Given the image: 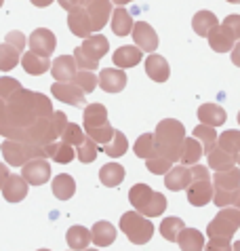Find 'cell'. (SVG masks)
I'll use <instances>...</instances> for the list:
<instances>
[{"instance_id": "53", "label": "cell", "mask_w": 240, "mask_h": 251, "mask_svg": "<svg viewBox=\"0 0 240 251\" xmlns=\"http://www.w3.org/2000/svg\"><path fill=\"white\" fill-rule=\"evenodd\" d=\"M78 4H82V0H59V6L66 11L74 9V6H78Z\"/></svg>"}, {"instance_id": "40", "label": "cell", "mask_w": 240, "mask_h": 251, "mask_svg": "<svg viewBox=\"0 0 240 251\" xmlns=\"http://www.w3.org/2000/svg\"><path fill=\"white\" fill-rule=\"evenodd\" d=\"M183 228H186V224L181 218H165L160 222V234L171 243H177V236Z\"/></svg>"}, {"instance_id": "51", "label": "cell", "mask_w": 240, "mask_h": 251, "mask_svg": "<svg viewBox=\"0 0 240 251\" xmlns=\"http://www.w3.org/2000/svg\"><path fill=\"white\" fill-rule=\"evenodd\" d=\"M6 129H9V123H6V103L4 100H0V135H4Z\"/></svg>"}, {"instance_id": "36", "label": "cell", "mask_w": 240, "mask_h": 251, "mask_svg": "<svg viewBox=\"0 0 240 251\" xmlns=\"http://www.w3.org/2000/svg\"><path fill=\"white\" fill-rule=\"evenodd\" d=\"M194 137L202 144V152H204V154H209V152L217 146V131H215V127H209V125L200 123L198 127H194Z\"/></svg>"}, {"instance_id": "32", "label": "cell", "mask_w": 240, "mask_h": 251, "mask_svg": "<svg viewBox=\"0 0 240 251\" xmlns=\"http://www.w3.org/2000/svg\"><path fill=\"white\" fill-rule=\"evenodd\" d=\"M207 156H209V165H211V169L213 171H225V169H230V167L236 165V156L230 154V152H225V150H221L219 146H215Z\"/></svg>"}, {"instance_id": "48", "label": "cell", "mask_w": 240, "mask_h": 251, "mask_svg": "<svg viewBox=\"0 0 240 251\" xmlns=\"http://www.w3.org/2000/svg\"><path fill=\"white\" fill-rule=\"evenodd\" d=\"M204 251H232L230 239H221V236H209V243L202 247Z\"/></svg>"}, {"instance_id": "16", "label": "cell", "mask_w": 240, "mask_h": 251, "mask_svg": "<svg viewBox=\"0 0 240 251\" xmlns=\"http://www.w3.org/2000/svg\"><path fill=\"white\" fill-rule=\"evenodd\" d=\"M126 74L122 70H114V68H105L101 70V74L97 76V85H99L105 93H120L126 87Z\"/></svg>"}, {"instance_id": "5", "label": "cell", "mask_w": 240, "mask_h": 251, "mask_svg": "<svg viewBox=\"0 0 240 251\" xmlns=\"http://www.w3.org/2000/svg\"><path fill=\"white\" fill-rule=\"evenodd\" d=\"M110 45L103 34H91L84 38V43L74 51V61L78 70H95L99 68V59L108 55Z\"/></svg>"}, {"instance_id": "31", "label": "cell", "mask_w": 240, "mask_h": 251, "mask_svg": "<svg viewBox=\"0 0 240 251\" xmlns=\"http://www.w3.org/2000/svg\"><path fill=\"white\" fill-rule=\"evenodd\" d=\"M133 17L131 13L122 9V6H118L116 11H112V30H114L116 36H126V34H131V27H133Z\"/></svg>"}, {"instance_id": "59", "label": "cell", "mask_w": 240, "mask_h": 251, "mask_svg": "<svg viewBox=\"0 0 240 251\" xmlns=\"http://www.w3.org/2000/svg\"><path fill=\"white\" fill-rule=\"evenodd\" d=\"M236 165L240 167V152H238V154H236Z\"/></svg>"}, {"instance_id": "43", "label": "cell", "mask_w": 240, "mask_h": 251, "mask_svg": "<svg viewBox=\"0 0 240 251\" xmlns=\"http://www.w3.org/2000/svg\"><path fill=\"white\" fill-rule=\"evenodd\" d=\"M135 154L139 158H152L156 156V150H154V133H144L141 137H137L135 142Z\"/></svg>"}, {"instance_id": "4", "label": "cell", "mask_w": 240, "mask_h": 251, "mask_svg": "<svg viewBox=\"0 0 240 251\" xmlns=\"http://www.w3.org/2000/svg\"><path fill=\"white\" fill-rule=\"evenodd\" d=\"M240 190V167L234 165L225 171H215L213 176V203L217 207L234 205Z\"/></svg>"}, {"instance_id": "55", "label": "cell", "mask_w": 240, "mask_h": 251, "mask_svg": "<svg viewBox=\"0 0 240 251\" xmlns=\"http://www.w3.org/2000/svg\"><path fill=\"white\" fill-rule=\"evenodd\" d=\"M30 2H32L34 6H40V9H42V6H48L51 2H55V0H30Z\"/></svg>"}, {"instance_id": "47", "label": "cell", "mask_w": 240, "mask_h": 251, "mask_svg": "<svg viewBox=\"0 0 240 251\" xmlns=\"http://www.w3.org/2000/svg\"><path fill=\"white\" fill-rule=\"evenodd\" d=\"M21 89V82L17 78H11V76H2L0 78V100H9V97Z\"/></svg>"}, {"instance_id": "46", "label": "cell", "mask_w": 240, "mask_h": 251, "mask_svg": "<svg viewBox=\"0 0 240 251\" xmlns=\"http://www.w3.org/2000/svg\"><path fill=\"white\" fill-rule=\"evenodd\" d=\"M145 167L150 173H154V176H165V173L173 167V163L167 158H162V156H152V158H145Z\"/></svg>"}, {"instance_id": "45", "label": "cell", "mask_w": 240, "mask_h": 251, "mask_svg": "<svg viewBox=\"0 0 240 251\" xmlns=\"http://www.w3.org/2000/svg\"><path fill=\"white\" fill-rule=\"evenodd\" d=\"M87 135L93 139V142H97V144H101V146H105L112 139V135H114V127H112L110 123H105V125H101V127H95V129H89L87 131Z\"/></svg>"}, {"instance_id": "64", "label": "cell", "mask_w": 240, "mask_h": 251, "mask_svg": "<svg viewBox=\"0 0 240 251\" xmlns=\"http://www.w3.org/2000/svg\"><path fill=\"white\" fill-rule=\"evenodd\" d=\"M238 123H240V112H238Z\"/></svg>"}, {"instance_id": "54", "label": "cell", "mask_w": 240, "mask_h": 251, "mask_svg": "<svg viewBox=\"0 0 240 251\" xmlns=\"http://www.w3.org/2000/svg\"><path fill=\"white\" fill-rule=\"evenodd\" d=\"M6 177H9V167L0 163V188H2V184H4V179H6Z\"/></svg>"}, {"instance_id": "24", "label": "cell", "mask_w": 240, "mask_h": 251, "mask_svg": "<svg viewBox=\"0 0 240 251\" xmlns=\"http://www.w3.org/2000/svg\"><path fill=\"white\" fill-rule=\"evenodd\" d=\"M145 72H147V76H150L152 80L165 82V80H168L171 68H168V64H167L165 57H160V55H154V53H152L150 57L145 59Z\"/></svg>"}, {"instance_id": "6", "label": "cell", "mask_w": 240, "mask_h": 251, "mask_svg": "<svg viewBox=\"0 0 240 251\" xmlns=\"http://www.w3.org/2000/svg\"><path fill=\"white\" fill-rule=\"evenodd\" d=\"M192 171V179L188 184V201L190 205L194 207H204L211 203L213 199V182H211V176H209V169L204 165H192L190 167Z\"/></svg>"}, {"instance_id": "28", "label": "cell", "mask_w": 240, "mask_h": 251, "mask_svg": "<svg viewBox=\"0 0 240 251\" xmlns=\"http://www.w3.org/2000/svg\"><path fill=\"white\" fill-rule=\"evenodd\" d=\"M177 243H179L181 251H202L204 236L196 228H183L177 236Z\"/></svg>"}, {"instance_id": "63", "label": "cell", "mask_w": 240, "mask_h": 251, "mask_svg": "<svg viewBox=\"0 0 240 251\" xmlns=\"http://www.w3.org/2000/svg\"><path fill=\"white\" fill-rule=\"evenodd\" d=\"M2 2H4V0H0V6H2Z\"/></svg>"}, {"instance_id": "56", "label": "cell", "mask_w": 240, "mask_h": 251, "mask_svg": "<svg viewBox=\"0 0 240 251\" xmlns=\"http://www.w3.org/2000/svg\"><path fill=\"white\" fill-rule=\"evenodd\" d=\"M114 4H118V6H122V4H126V2H133V0H112Z\"/></svg>"}, {"instance_id": "61", "label": "cell", "mask_w": 240, "mask_h": 251, "mask_svg": "<svg viewBox=\"0 0 240 251\" xmlns=\"http://www.w3.org/2000/svg\"><path fill=\"white\" fill-rule=\"evenodd\" d=\"M84 251H99V249H84Z\"/></svg>"}, {"instance_id": "41", "label": "cell", "mask_w": 240, "mask_h": 251, "mask_svg": "<svg viewBox=\"0 0 240 251\" xmlns=\"http://www.w3.org/2000/svg\"><path fill=\"white\" fill-rule=\"evenodd\" d=\"M76 148H78L76 154H78L80 163H93V160L97 158V154H99V144L93 142L89 135H84V139L78 146H76Z\"/></svg>"}, {"instance_id": "62", "label": "cell", "mask_w": 240, "mask_h": 251, "mask_svg": "<svg viewBox=\"0 0 240 251\" xmlns=\"http://www.w3.org/2000/svg\"><path fill=\"white\" fill-rule=\"evenodd\" d=\"M38 251H51V249H38Z\"/></svg>"}, {"instance_id": "14", "label": "cell", "mask_w": 240, "mask_h": 251, "mask_svg": "<svg viewBox=\"0 0 240 251\" xmlns=\"http://www.w3.org/2000/svg\"><path fill=\"white\" fill-rule=\"evenodd\" d=\"M53 97H57L59 101L70 103V106H84V93L78 85L74 82H55L51 87Z\"/></svg>"}, {"instance_id": "15", "label": "cell", "mask_w": 240, "mask_h": 251, "mask_svg": "<svg viewBox=\"0 0 240 251\" xmlns=\"http://www.w3.org/2000/svg\"><path fill=\"white\" fill-rule=\"evenodd\" d=\"M68 27L74 36H80V38H87L93 34V27H91V19L87 15V11L82 9V4L74 6V9L68 11Z\"/></svg>"}, {"instance_id": "11", "label": "cell", "mask_w": 240, "mask_h": 251, "mask_svg": "<svg viewBox=\"0 0 240 251\" xmlns=\"http://www.w3.org/2000/svg\"><path fill=\"white\" fill-rule=\"evenodd\" d=\"M82 9L87 11V15L91 19L93 32L101 30V27L110 22V13H112L110 0H82Z\"/></svg>"}, {"instance_id": "22", "label": "cell", "mask_w": 240, "mask_h": 251, "mask_svg": "<svg viewBox=\"0 0 240 251\" xmlns=\"http://www.w3.org/2000/svg\"><path fill=\"white\" fill-rule=\"evenodd\" d=\"M141 57H144V51H141L139 47H118L114 55H112V61L120 68V70H124V68H133V66H137Z\"/></svg>"}, {"instance_id": "44", "label": "cell", "mask_w": 240, "mask_h": 251, "mask_svg": "<svg viewBox=\"0 0 240 251\" xmlns=\"http://www.w3.org/2000/svg\"><path fill=\"white\" fill-rule=\"evenodd\" d=\"M61 142H66V144H70V146H78L82 139H84V131L78 127L76 123H68L66 127H63V131H61Z\"/></svg>"}, {"instance_id": "21", "label": "cell", "mask_w": 240, "mask_h": 251, "mask_svg": "<svg viewBox=\"0 0 240 251\" xmlns=\"http://www.w3.org/2000/svg\"><path fill=\"white\" fill-rule=\"evenodd\" d=\"M45 154H47V158L55 160V163L68 165V163H72L74 160L76 152H74V146H70L66 142H48L45 146Z\"/></svg>"}, {"instance_id": "3", "label": "cell", "mask_w": 240, "mask_h": 251, "mask_svg": "<svg viewBox=\"0 0 240 251\" xmlns=\"http://www.w3.org/2000/svg\"><path fill=\"white\" fill-rule=\"evenodd\" d=\"M129 201L145 218H158L167 211V197L156 190H152L147 184H135L129 190Z\"/></svg>"}, {"instance_id": "8", "label": "cell", "mask_w": 240, "mask_h": 251, "mask_svg": "<svg viewBox=\"0 0 240 251\" xmlns=\"http://www.w3.org/2000/svg\"><path fill=\"white\" fill-rule=\"evenodd\" d=\"M0 150H2L4 160L13 167H21L30 158H47L45 146H34V144L17 142V139H6V142H2Z\"/></svg>"}, {"instance_id": "60", "label": "cell", "mask_w": 240, "mask_h": 251, "mask_svg": "<svg viewBox=\"0 0 240 251\" xmlns=\"http://www.w3.org/2000/svg\"><path fill=\"white\" fill-rule=\"evenodd\" d=\"M228 2H232V4H240V0H228Z\"/></svg>"}, {"instance_id": "39", "label": "cell", "mask_w": 240, "mask_h": 251, "mask_svg": "<svg viewBox=\"0 0 240 251\" xmlns=\"http://www.w3.org/2000/svg\"><path fill=\"white\" fill-rule=\"evenodd\" d=\"M217 146H219L221 150L236 156L240 152V131H234V129L223 131L221 135H217Z\"/></svg>"}, {"instance_id": "7", "label": "cell", "mask_w": 240, "mask_h": 251, "mask_svg": "<svg viewBox=\"0 0 240 251\" xmlns=\"http://www.w3.org/2000/svg\"><path fill=\"white\" fill-rule=\"evenodd\" d=\"M120 230L135 245H144L154 236V224L139 211H126L120 215Z\"/></svg>"}, {"instance_id": "13", "label": "cell", "mask_w": 240, "mask_h": 251, "mask_svg": "<svg viewBox=\"0 0 240 251\" xmlns=\"http://www.w3.org/2000/svg\"><path fill=\"white\" fill-rule=\"evenodd\" d=\"M131 34H133V40H135V45L141 49V51H145V53H154V51H156L158 36H156V32H154V27L150 24H145V22L133 24Z\"/></svg>"}, {"instance_id": "1", "label": "cell", "mask_w": 240, "mask_h": 251, "mask_svg": "<svg viewBox=\"0 0 240 251\" xmlns=\"http://www.w3.org/2000/svg\"><path fill=\"white\" fill-rule=\"evenodd\" d=\"M6 103V123L9 129H25L40 116H48L53 112V103L47 95L30 91V89H17L9 100H4ZM6 129V131H9ZM6 135V133H4Z\"/></svg>"}, {"instance_id": "17", "label": "cell", "mask_w": 240, "mask_h": 251, "mask_svg": "<svg viewBox=\"0 0 240 251\" xmlns=\"http://www.w3.org/2000/svg\"><path fill=\"white\" fill-rule=\"evenodd\" d=\"M207 38H209V47L213 49L215 53H228V51H232V47H234V43H236V38L232 36V32L223 24L221 25L217 24L213 30L209 32Z\"/></svg>"}, {"instance_id": "33", "label": "cell", "mask_w": 240, "mask_h": 251, "mask_svg": "<svg viewBox=\"0 0 240 251\" xmlns=\"http://www.w3.org/2000/svg\"><path fill=\"white\" fill-rule=\"evenodd\" d=\"M217 24H219V19H217V15L211 11H198L192 19V27L198 36H209V32L213 30Z\"/></svg>"}, {"instance_id": "58", "label": "cell", "mask_w": 240, "mask_h": 251, "mask_svg": "<svg viewBox=\"0 0 240 251\" xmlns=\"http://www.w3.org/2000/svg\"><path fill=\"white\" fill-rule=\"evenodd\" d=\"M232 251H240V241H236L234 245H232Z\"/></svg>"}, {"instance_id": "25", "label": "cell", "mask_w": 240, "mask_h": 251, "mask_svg": "<svg viewBox=\"0 0 240 251\" xmlns=\"http://www.w3.org/2000/svg\"><path fill=\"white\" fill-rule=\"evenodd\" d=\"M91 232V241L95 243L97 247H108L110 243H114L116 239V228L110 224V222H95Z\"/></svg>"}, {"instance_id": "50", "label": "cell", "mask_w": 240, "mask_h": 251, "mask_svg": "<svg viewBox=\"0 0 240 251\" xmlns=\"http://www.w3.org/2000/svg\"><path fill=\"white\" fill-rule=\"evenodd\" d=\"M4 43H9V45H13L17 49V51H24L25 49V36L21 32H9L6 34V40Z\"/></svg>"}, {"instance_id": "29", "label": "cell", "mask_w": 240, "mask_h": 251, "mask_svg": "<svg viewBox=\"0 0 240 251\" xmlns=\"http://www.w3.org/2000/svg\"><path fill=\"white\" fill-rule=\"evenodd\" d=\"M202 154H204V152H202V144L198 142V139H196L194 135L192 137H186V139H183V148H181L179 163L181 165H194V163H198Z\"/></svg>"}, {"instance_id": "35", "label": "cell", "mask_w": 240, "mask_h": 251, "mask_svg": "<svg viewBox=\"0 0 240 251\" xmlns=\"http://www.w3.org/2000/svg\"><path fill=\"white\" fill-rule=\"evenodd\" d=\"M66 241H68L70 249H74V251L87 249L89 243H91V232L84 226H72L66 234Z\"/></svg>"}, {"instance_id": "10", "label": "cell", "mask_w": 240, "mask_h": 251, "mask_svg": "<svg viewBox=\"0 0 240 251\" xmlns=\"http://www.w3.org/2000/svg\"><path fill=\"white\" fill-rule=\"evenodd\" d=\"M21 177L32 186H42L51 179V165L47 158H30L21 165Z\"/></svg>"}, {"instance_id": "34", "label": "cell", "mask_w": 240, "mask_h": 251, "mask_svg": "<svg viewBox=\"0 0 240 251\" xmlns=\"http://www.w3.org/2000/svg\"><path fill=\"white\" fill-rule=\"evenodd\" d=\"M99 179H101V184L108 186V188L120 186V182L124 179V167L118 165V163H108V165H103L101 171H99Z\"/></svg>"}, {"instance_id": "12", "label": "cell", "mask_w": 240, "mask_h": 251, "mask_svg": "<svg viewBox=\"0 0 240 251\" xmlns=\"http://www.w3.org/2000/svg\"><path fill=\"white\" fill-rule=\"evenodd\" d=\"M30 51L40 55V57H51V53L55 51V47H57V38H55V34L51 30H47V27H38V30L32 32L30 36Z\"/></svg>"}, {"instance_id": "18", "label": "cell", "mask_w": 240, "mask_h": 251, "mask_svg": "<svg viewBox=\"0 0 240 251\" xmlns=\"http://www.w3.org/2000/svg\"><path fill=\"white\" fill-rule=\"evenodd\" d=\"M27 184L21 176H15V173H9V177L4 179V184H2V197L9 201V203H19V201H24L25 199V194H27Z\"/></svg>"}, {"instance_id": "52", "label": "cell", "mask_w": 240, "mask_h": 251, "mask_svg": "<svg viewBox=\"0 0 240 251\" xmlns=\"http://www.w3.org/2000/svg\"><path fill=\"white\" fill-rule=\"evenodd\" d=\"M232 64L240 68V40L234 47H232Z\"/></svg>"}, {"instance_id": "26", "label": "cell", "mask_w": 240, "mask_h": 251, "mask_svg": "<svg viewBox=\"0 0 240 251\" xmlns=\"http://www.w3.org/2000/svg\"><path fill=\"white\" fill-rule=\"evenodd\" d=\"M19 61H21V66H24L25 72L32 74V76H40V74H45L47 70L51 68V61H48V57H40V55L32 53V51H27V53L21 55Z\"/></svg>"}, {"instance_id": "42", "label": "cell", "mask_w": 240, "mask_h": 251, "mask_svg": "<svg viewBox=\"0 0 240 251\" xmlns=\"http://www.w3.org/2000/svg\"><path fill=\"white\" fill-rule=\"evenodd\" d=\"M72 80H74V85H78L84 93H93L95 87H97V76H95L93 70H78Z\"/></svg>"}, {"instance_id": "20", "label": "cell", "mask_w": 240, "mask_h": 251, "mask_svg": "<svg viewBox=\"0 0 240 251\" xmlns=\"http://www.w3.org/2000/svg\"><path fill=\"white\" fill-rule=\"evenodd\" d=\"M48 70H51L53 78L57 82H70L76 74V61H74L72 55H61V57H57L53 61Z\"/></svg>"}, {"instance_id": "23", "label": "cell", "mask_w": 240, "mask_h": 251, "mask_svg": "<svg viewBox=\"0 0 240 251\" xmlns=\"http://www.w3.org/2000/svg\"><path fill=\"white\" fill-rule=\"evenodd\" d=\"M196 116L202 125H209V127H221L225 123V110L217 103H202Z\"/></svg>"}, {"instance_id": "30", "label": "cell", "mask_w": 240, "mask_h": 251, "mask_svg": "<svg viewBox=\"0 0 240 251\" xmlns=\"http://www.w3.org/2000/svg\"><path fill=\"white\" fill-rule=\"evenodd\" d=\"M74 192H76V182H74L72 176H68V173H59V176L53 179V194L59 201L72 199Z\"/></svg>"}, {"instance_id": "37", "label": "cell", "mask_w": 240, "mask_h": 251, "mask_svg": "<svg viewBox=\"0 0 240 251\" xmlns=\"http://www.w3.org/2000/svg\"><path fill=\"white\" fill-rule=\"evenodd\" d=\"M126 148H129V142H126V135L122 133V131H116L114 129V135H112V139L108 144H105L103 152L112 158H120L122 154H126Z\"/></svg>"}, {"instance_id": "57", "label": "cell", "mask_w": 240, "mask_h": 251, "mask_svg": "<svg viewBox=\"0 0 240 251\" xmlns=\"http://www.w3.org/2000/svg\"><path fill=\"white\" fill-rule=\"evenodd\" d=\"M234 207L240 209V190H238V197H236V201H234Z\"/></svg>"}, {"instance_id": "49", "label": "cell", "mask_w": 240, "mask_h": 251, "mask_svg": "<svg viewBox=\"0 0 240 251\" xmlns=\"http://www.w3.org/2000/svg\"><path fill=\"white\" fill-rule=\"evenodd\" d=\"M223 25L232 32V36L236 40H240V15H228L223 19Z\"/></svg>"}, {"instance_id": "19", "label": "cell", "mask_w": 240, "mask_h": 251, "mask_svg": "<svg viewBox=\"0 0 240 251\" xmlns=\"http://www.w3.org/2000/svg\"><path fill=\"white\" fill-rule=\"evenodd\" d=\"M190 179H192V171H190V167H183V165L171 167V169L165 173V186L173 192L186 190Z\"/></svg>"}, {"instance_id": "2", "label": "cell", "mask_w": 240, "mask_h": 251, "mask_svg": "<svg viewBox=\"0 0 240 251\" xmlns=\"http://www.w3.org/2000/svg\"><path fill=\"white\" fill-rule=\"evenodd\" d=\"M183 139H186V129H183V125L179 121H175V118L160 121L156 131H154V150H156V156L171 160L175 165L181 156Z\"/></svg>"}, {"instance_id": "9", "label": "cell", "mask_w": 240, "mask_h": 251, "mask_svg": "<svg viewBox=\"0 0 240 251\" xmlns=\"http://www.w3.org/2000/svg\"><path fill=\"white\" fill-rule=\"evenodd\" d=\"M240 228V209L236 207H219V213L209 222L207 234L209 236H221V239H232Z\"/></svg>"}, {"instance_id": "27", "label": "cell", "mask_w": 240, "mask_h": 251, "mask_svg": "<svg viewBox=\"0 0 240 251\" xmlns=\"http://www.w3.org/2000/svg\"><path fill=\"white\" fill-rule=\"evenodd\" d=\"M84 131L101 127V125L108 123V110H105L103 103H91V106L84 108Z\"/></svg>"}, {"instance_id": "38", "label": "cell", "mask_w": 240, "mask_h": 251, "mask_svg": "<svg viewBox=\"0 0 240 251\" xmlns=\"http://www.w3.org/2000/svg\"><path fill=\"white\" fill-rule=\"evenodd\" d=\"M19 57H21V51H17L13 45L9 43H2L0 45V70L2 72H9L19 64Z\"/></svg>"}]
</instances>
